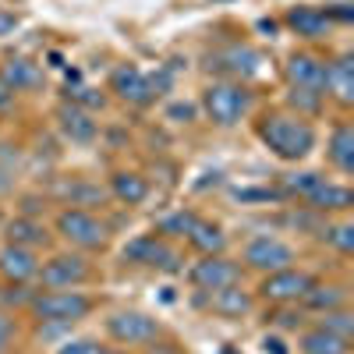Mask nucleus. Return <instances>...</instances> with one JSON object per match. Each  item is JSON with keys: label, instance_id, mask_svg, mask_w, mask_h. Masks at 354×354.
<instances>
[{"label": "nucleus", "instance_id": "2", "mask_svg": "<svg viewBox=\"0 0 354 354\" xmlns=\"http://www.w3.org/2000/svg\"><path fill=\"white\" fill-rule=\"evenodd\" d=\"M32 312V319H39L43 326H75L88 312L96 308V301L85 290H36L25 305Z\"/></svg>", "mask_w": 354, "mask_h": 354}, {"label": "nucleus", "instance_id": "30", "mask_svg": "<svg viewBox=\"0 0 354 354\" xmlns=\"http://www.w3.org/2000/svg\"><path fill=\"white\" fill-rule=\"evenodd\" d=\"M319 326H322V330H330V333H337V337H344V340H351V333H354V315H351L347 308L322 312Z\"/></svg>", "mask_w": 354, "mask_h": 354}, {"label": "nucleus", "instance_id": "4", "mask_svg": "<svg viewBox=\"0 0 354 354\" xmlns=\"http://www.w3.org/2000/svg\"><path fill=\"white\" fill-rule=\"evenodd\" d=\"M53 227L78 252H103L110 245V227L93 209H75V205H64V209L57 213Z\"/></svg>", "mask_w": 354, "mask_h": 354}, {"label": "nucleus", "instance_id": "19", "mask_svg": "<svg viewBox=\"0 0 354 354\" xmlns=\"http://www.w3.org/2000/svg\"><path fill=\"white\" fill-rule=\"evenodd\" d=\"M36 273H39L36 252L15 248V245L0 248V280H8V283H28V280H36Z\"/></svg>", "mask_w": 354, "mask_h": 354}, {"label": "nucleus", "instance_id": "23", "mask_svg": "<svg viewBox=\"0 0 354 354\" xmlns=\"http://www.w3.org/2000/svg\"><path fill=\"white\" fill-rule=\"evenodd\" d=\"M106 192L117 202H124V205H142L145 198H149V181H145L142 174H135V170H113Z\"/></svg>", "mask_w": 354, "mask_h": 354}, {"label": "nucleus", "instance_id": "16", "mask_svg": "<svg viewBox=\"0 0 354 354\" xmlns=\"http://www.w3.org/2000/svg\"><path fill=\"white\" fill-rule=\"evenodd\" d=\"M283 25L290 28L294 36H301V39H322V36H330V28H333V21L326 18V11L312 8V4L290 8V11L283 15Z\"/></svg>", "mask_w": 354, "mask_h": 354}, {"label": "nucleus", "instance_id": "29", "mask_svg": "<svg viewBox=\"0 0 354 354\" xmlns=\"http://www.w3.org/2000/svg\"><path fill=\"white\" fill-rule=\"evenodd\" d=\"M326 245H333L340 255H351V248H354V227L344 220V223H326L322 227V234H319Z\"/></svg>", "mask_w": 354, "mask_h": 354}, {"label": "nucleus", "instance_id": "11", "mask_svg": "<svg viewBox=\"0 0 354 354\" xmlns=\"http://www.w3.org/2000/svg\"><path fill=\"white\" fill-rule=\"evenodd\" d=\"M110 93L121 100V103H128V106H149V103L160 96L156 85H153V78L145 75V71H138L135 64L113 68V75H110Z\"/></svg>", "mask_w": 354, "mask_h": 354}, {"label": "nucleus", "instance_id": "31", "mask_svg": "<svg viewBox=\"0 0 354 354\" xmlns=\"http://www.w3.org/2000/svg\"><path fill=\"white\" fill-rule=\"evenodd\" d=\"M195 220H198L195 213H188V209H177L174 216L160 220V238H185V234L192 230V223H195Z\"/></svg>", "mask_w": 354, "mask_h": 354}, {"label": "nucleus", "instance_id": "17", "mask_svg": "<svg viewBox=\"0 0 354 354\" xmlns=\"http://www.w3.org/2000/svg\"><path fill=\"white\" fill-rule=\"evenodd\" d=\"M57 128H61L64 138L75 142V145H88V142L100 135L93 113L82 110V106H75V103H61V106H57Z\"/></svg>", "mask_w": 354, "mask_h": 354}, {"label": "nucleus", "instance_id": "26", "mask_svg": "<svg viewBox=\"0 0 354 354\" xmlns=\"http://www.w3.org/2000/svg\"><path fill=\"white\" fill-rule=\"evenodd\" d=\"M298 351L301 354H351V340H344V337H337L330 330L315 326V330H305L301 333Z\"/></svg>", "mask_w": 354, "mask_h": 354}, {"label": "nucleus", "instance_id": "7", "mask_svg": "<svg viewBox=\"0 0 354 354\" xmlns=\"http://www.w3.org/2000/svg\"><path fill=\"white\" fill-rule=\"evenodd\" d=\"M245 266L255 273H277V270H287V266H294V248L277 238V234H259V238H252L241 252Z\"/></svg>", "mask_w": 354, "mask_h": 354}, {"label": "nucleus", "instance_id": "10", "mask_svg": "<svg viewBox=\"0 0 354 354\" xmlns=\"http://www.w3.org/2000/svg\"><path fill=\"white\" fill-rule=\"evenodd\" d=\"M121 259L131 266H149V270H177V262H181L174 245L167 238H160V234H142V238L128 241Z\"/></svg>", "mask_w": 354, "mask_h": 354}, {"label": "nucleus", "instance_id": "9", "mask_svg": "<svg viewBox=\"0 0 354 354\" xmlns=\"http://www.w3.org/2000/svg\"><path fill=\"white\" fill-rule=\"evenodd\" d=\"M188 280H192V287H198L202 294L223 290V287L241 283V266L234 262V259H227V255H202L192 270H188Z\"/></svg>", "mask_w": 354, "mask_h": 354}, {"label": "nucleus", "instance_id": "22", "mask_svg": "<svg viewBox=\"0 0 354 354\" xmlns=\"http://www.w3.org/2000/svg\"><path fill=\"white\" fill-rule=\"evenodd\" d=\"M326 160L340 174H351L354 170V128H351V121H337L333 124L330 142H326Z\"/></svg>", "mask_w": 354, "mask_h": 354}, {"label": "nucleus", "instance_id": "35", "mask_svg": "<svg viewBox=\"0 0 354 354\" xmlns=\"http://www.w3.org/2000/svg\"><path fill=\"white\" fill-rule=\"evenodd\" d=\"M145 354H185V351L174 340H153V344H145Z\"/></svg>", "mask_w": 354, "mask_h": 354}, {"label": "nucleus", "instance_id": "15", "mask_svg": "<svg viewBox=\"0 0 354 354\" xmlns=\"http://www.w3.org/2000/svg\"><path fill=\"white\" fill-rule=\"evenodd\" d=\"M322 96L337 100L340 106L354 103V57L340 53L337 61H326V85H322Z\"/></svg>", "mask_w": 354, "mask_h": 354}, {"label": "nucleus", "instance_id": "39", "mask_svg": "<svg viewBox=\"0 0 354 354\" xmlns=\"http://www.w3.org/2000/svg\"><path fill=\"white\" fill-rule=\"evenodd\" d=\"M220 354H238V351H234V347H223V351H220Z\"/></svg>", "mask_w": 354, "mask_h": 354}, {"label": "nucleus", "instance_id": "33", "mask_svg": "<svg viewBox=\"0 0 354 354\" xmlns=\"http://www.w3.org/2000/svg\"><path fill=\"white\" fill-rule=\"evenodd\" d=\"M100 351V344L96 340H88V337H82V340H68L64 347H57V354H96Z\"/></svg>", "mask_w": 354, "mask_h": 354}, {"label": "nucleus", "instance_id": "38", "mask_svg": "<svg viewBox=\"0 0 354 354\" xmlns=\"http://www.w3.org/2000/svg\"><path fill=\"white\" fill-rule=\"evenodd\" d=\"M262 347H266V354H287V351H283V344H280L277 337H273V340L266 337V340H262Z\"/></svg>", "mask_w": 354, "mask_h": 354}, {"label": "nucleus", "instance_id": "41", "mask_svg": "<svg viewBox=\"0 0 354 354\" xmlns=\"http://www.w3.org/2000/svg\"><path fill=\"white\" fill-rule=\"evenodd\" d=\"M0 223H4V213H0Z\"/></svg>", "mask_w": 354, "mask_h": 354}, {"label": "nucleus", "instance_id": "24", "mask_svg": "<svg viewBox=\"0 0 354 354\" xmlns=\"http://www.w3.org/2000/svg\"><path fill=\"white\" fill-rule=\"evenodd\" d=\"M106 195H110L106 188L85 181V177H75V181L57 185V198H61L64 205H75V209H85V205H103Z\"/></svg>", "mask_w": 354, "mask_h": 354}, {"label": "nucleus", "instance_id": "13", "mask_svg": "<svg viewBox=\"0 0 354 354\" xmlns=\"http://www.w3.org/2000/svg\"><path fill=\"white\" fill-rule=\"evenodd\" d=\"M0 78L8 82L11 93H39L43 88V68L36 61H28L21 53H8L4 61H0Z\"/></svg>", "mask_w": 354, "mask_h": 354}, {"label": "nucleus", "instance_id": "28", "mask_svg": "<svg viewBox=\"0 0 354 354\" xmlns=\"http://www.w3.org/2000/svg\"><path fill=\"white\" fill-rule=\"evenodd\" d=\"M287 110L290 113H298V117H305V121H312V117H319L322 113V106H326V96L319 93V88H287Z\"/></svg>", "mask_w": 354, "mask_h": 354}, {"label": "nucleus", "instance_id": "37", "mask_svg": "<svg viewBox=\"0 0 354 354\" xmlns=\"http://www.w3.org/2000/svg\"><path fill=\"white\" fill-rule=\"evenodd\" d=\"M11 106H15V93L8 88V82L0 78V113H4V110H11Z\"/></svg>", "mask_w": 354, "mask_h": 354}, {"label": "nucleus", "instance_id": "18", "mask_svg": "<svg viewBox=\"0 0 354 354\" xmlns=\"http://www.w3.org/2000/svg\"><path fill=\"white\" fill-rule=\"evenodd\" d=\"M4 241L15 245V248H28V252H39L50 245V234L46 227L36 220V216H15V220H4Z\"/></svg>", "mask_w": 354, "mask_h": 354}, {"label": "nucleus", "instance_id": "25", "mask_svg": "<svg viewBox=\"0 0 354 354\" xmlns=\"http://www.w3.org/2000/svg\"><path fill=\"white\" fill-rule=\"evenodd\" d=\"M185 238H188V245H192L195 252H202V255H223V248H227V234H223V227L213 223V220H195Z\"/></svg>", "mask_w": 354, "mask_h": 354}, {"label": "nucleus", "instance_id": "27", "mask_svg": "<svg viewBox=\"0 0 354 354\" xmlns=\"http://www.w3.org/2000/svg\"><path fill=\"white\" fill-rule=\"evenodd\" d=\"M305 308L312 312H333V308H344L347 305V290L340 283H312L301 298Z\"/></svg>", "mask_w": 354, "mask_h": 354}, {"label": "nucleus", "instance_id": "32", "mask_svg": "<svg viewBox=\"0 0 354 354\" xmlns=\"http://www.w3.org/2000/svg\"><path fill=\"white\" fill-rule=\"evenodd\" d=\"M68 103H75V106H82V110H103L106 106V96L103 93H96V88H71V100Z\"/></svg>", "mask_w": 354, "mask_h": 354}, {"label": "nucleus", "instance_id": "8", "mask_svg": "<svg viewBox=\"0 0 354 354\" xmlns=\"http://www.w3.org/2000/svg\"><path fill=\"white\" fill-rule=\"evenodd\" d=\"M312 283H315V277H312V273L287 266V270L266 273V277H262V283H259V294H262V298L270 301V305H298Z\"/></svg>", "mask_w": 354, "mask_h": 354}, {"label": "nucleus", "instance_id": "40", "mask_svg": "<svg viewBox=\"0 0 354 354\" xmlns=\"http://www.w3.org/2000/svg\"><path fill=\"white\" fill-rule=\"evenodd\" d=\"M96 354H124V351H96Z\"/></svg>", "mask_w": 354, "mask_h": 354}, {"label": "nucleus", "instance_id": "20", "mask_svg": "<svg viewBox=\"0 0 354 354\" xmlns=\"http://www.w3.org/2000/svg\"><path fill=\"white\" fill-rule=\"evenodd\" d=\"M205 308L220 319H245L252 312V294L241 290V283L223 287V290H209L205 294Z\"/></svg>", "mask_w": 354, "mask_h": 354}, {"label": "nucleus", "instance_id": "6", "mask_svg": "<svg viewBox=\"0 0 354 354\" xmlns=\"http://www.w3.org/2000/svg\"><path fill=\"white\" fill-rule=\"evenodd\" d=\"M106 337L121 347H145L163 337V326L145 312H113L106 319Z\"/></svg>", "mask_w": 354, "mask_h": 354}, {"label": "nucleus", "instance_id": "14", "mask_svg": "<svg viewBox=\"0 0 354 354\" xmlns=\"http://www.w3.org/2000/svg\"><path fill=\"white\" fill-rule=\"evenodd\" d=\"M216 64H220L223 75H230V82H241V78H252V75L262 71L266 57L255 46H248V43H234V46L216 53Z\"/></svg>", "mask_w": 354, "mask_h": 354}, {"label": "nucleus", "instance_id": "36", "mask_svg": "<svg viewBox=\"0 0 354 354\" xmlns=\"http://www.w3.org/2000/svg\"><path fill=\"white\" fill-rule=\"evenodd\" d=\"M326 18H330V21H351L354 11H351V4H330V8H326Z\"/></svg>", "mask_w": 354, "mask_h": 354}, {"label": "nucleus", "instance_id": "1", "mask_svg": "<svg viewBox=\"0 0 354 354\" xmlns=\"http://www.w3.org/2000/svg\"><path fill=\"white\" fill-rule=\"evenodd\" d=\"M259 138L277 160L283 163H301L315 149V128L305 117L290 113V110H270L259 121Z\"/></svg>", "mask_w": 354, "mask_h": 354}, {"label": "nucleus", "instance_id": "34", "mask_svg": "<svg viewBox=\"0 0 354 354\" xmlns=\"http://www.w3.org/2000/svg\"><path fill=\"white\" fill-rule=\"evenodd\" d=\"M11 340H15V319L8 312H0V354L11 351Z\"/></svg>", "mask_w": 354, "mask_h": 354}, {"label": "nucleus", "instance_id": "3", "mask_svg": "<svg viewBox=\"0 0 354 354\" xmlns=\"http://www.w3.org/2000/svg\"><path fill=\"white\" fill-rule=\"evenodd\" d=\"M255 96H252V88L245 82H209L205 85V93H202V110L205 117L216 124V128H234V124H241L248 110H252Z\"/></svg>", "mask_w": 354, "mask_h": 354}, {"label": "nucleus", "instance_id": "12", "mask_svg": "<svg viewBox=\"0 0 354 354\" xmlns=\"http://www.w3.org/2000/svg\"><path fill=\"white\" fill-rule=\"evenodd\" d=\"M283 78L294 88H319L326 85V57H319L312 50H294L283 64Z\"/></svg>", "mask_w": 354, "mask_h": 354}, {"label": "nucleus", "instance_id": "5", "mask_svg": "<svg viewBox=\"0 0 354 354\" xmlns=\"http://www.w3.org/2000/svg\"><path fill=\"white\" fill-rule=\"evenodd\" d=\"M36 280L43 290H78L96 280V270L82 252H57L46 262H39Z\"/></svg>", "mask_w": 354, "mask_h": 354}, {"label": "nucleus", "instance_id": "21", "mask_svg": "<svg viewBox=\"0 0 354 354\" xmlns=\"http://www.w3.org/2000/svg\"><path fill=\"white\" fill-rule=\"evenodd\" d=\"M305 205L315 213H347L354 205V195L347 185H333V181H319L308 195H305Z\"/></svg>", "mask_w": 354, "mask_h": 354}]
</instances>
